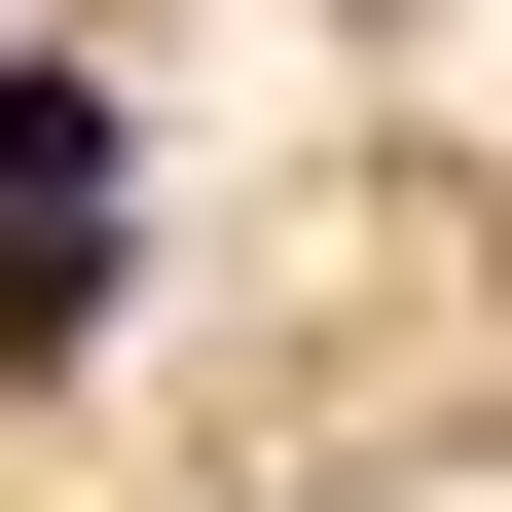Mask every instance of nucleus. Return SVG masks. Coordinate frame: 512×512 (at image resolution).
Here are the masks:
<instances>
[{"label": "nucleus", "instance_id": "nucleus-1", "mask_svg": "<svg viewBox=\"0 0 512 512\" xmlns=\"http://www.w3.org/2000/svg\"><path fill=\"white\" fill-rule=\"evenodd\" d=\"M110 220H147V147H110V74H0V330H74Z\"/></svg>", "mask_w": 512, "mask_h": 512}]
</instances>
